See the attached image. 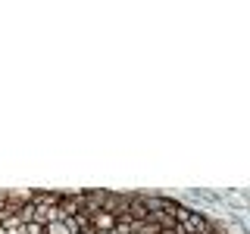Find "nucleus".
I'll return each instance as SVG.
<instances>
[{
	"instance_id": "1",
	"label": "nucleus",
	"mask_w": 250,
	"mask_h": 234,
	"mask_svg": "<svg viewBox=\"0 0 250 234\" xmlns=\"http://www.w3.org/2000/svg\"><path fill=\"white\" fill-rule=\"evenodd\" d=\"M128 197H131V194H109V191H104V203H100V209L119 218L125 209H128Z\"/></svg>"
},
{
	"instance_id": "5",
	"label": "nucleus",
	"mask_w": 250,
	"mask_h": 234,
	"mask_svg": "<svg viewBox=\"0 0 250 234\" xmlns=\"http://www.w3.org/2000/svg\"><path fill=\"white\" fill-rule=\"evenodd\" d=\"M75 234H84V231H75Z\"/></svg>"
},
{
	"instance_id": "4",
	"label": "nucleus",
	"mask_w": 250,
	"mask_h": 234,
	"mask_svg": "<svg viewBox=\"0 0 250 234\" xmlns=\"http://www.w3.org/2000/svg\"><path fill=\"white\" fill-rule=\"evenodd\" d=\"M0 234H6V231H3V228H0Z\"/></svg>"
},
{
	"instance_id": "2",
	"label": "nucleus",
	"mask_w": 250,
	"mask_h": 234,
	"mask_svg": "<svg viewBox=\"0 0 250 234\" xmlns=\"http://www.w3.org/2000/svg\"><path fill=\"white\" fill-rule=\"evenodd\" d=\"M44 234H72V231L66 228V222H50V225H47V231H44Z\"/></svg>"
},
{
	"instance_id": "3",
	"label": "nucleus",
	"mask_w": 250,
	"mask_h": 234,
	"mask_svg": "<svg viewBox=\"0 0 250 234\" xmlns=\"http://www.w3.org/2000/svg\"><path fill=\"white\" fill-rule=\"evenodd\" d=\"M22 228H25V234H44L47 231L41 222H28V225H22Z\"/></svg>"
}]
</instances>
